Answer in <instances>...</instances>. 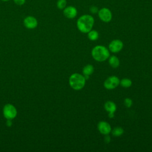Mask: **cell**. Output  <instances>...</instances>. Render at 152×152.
I'll list each match as a JSON object with an SVG mask.
<instances>
[{
	"instance_id": "cb8c5ba5",
	"label": "cell",
	"mask_w": 152,
	"mask_h": 152,
	"mask_svg": "<svg viewBox=\"0 0 152 152\" xmlns=\"http://www.w3.org/2000/svg\"><path fill=\"white\" fill-rule=\"evenodd\" d=\"M2 1H8L9 0H2Z\"/></svg>"
},
{
	"instance_id": "e0dca14e",
	"label": "cell",
	"mask_w": 152,
	"mask_h": 152,
	"mask_svg": "<svg viewBox=\"0 0 152 152\" xmlns=\"http://www.w3.org/2000/svg\"><path fill=\"white\" fill-rule=\"evenodd\" d=\"M66 0H59L57 2V6L59 9H63L66 6Z\"/></svg>"
},
{
	"instance_id": "8fae6325",
	"label": "cell",
	"mask_w": 152,
	"mask_h": 152,
	"mask_svg": "<svg viewBox=\"0 0 152 152\" xmlns=\"http://www.w3.org/2000/svg\"><path fill=\"white\" fill-rule=\"evenodd\" d=\"M93 71H94V68H93V66L91 64L86 65L83 69V73L86 80L88 78L89 75L93 74Z\"/></svg>"
},
{
	"instance_id": "4fadbf2b",
	"label": "cell",
	"mask_w": 152,
	"mask_h": 152,
	"mask_svg": "<svg viewBox=\"0 0 152 152\" xmlns=\"http://www.w3.org/2000/svg\"><path fill=\"white\" fill-rule=\"evenodd\" d=\"M109 64L113 68H118L120 64L119 59L115 55L109 57Z\"/></svg>"
},
{
	"instance_id": "5b68a950",
	"label": "cell",
	"mask_w": 152,
	"mask_h": 152,
	"mask_svg": "<svg viewBox=\"0 0 152 152\" xmlns=\"http://www.w3.org/2000/svg\"><path fill=\"white\" fill-rule=\"evenodd\" d=\"M120 83L119 79L115 75L108 77L104 81V87L108 90L114 89L117 87Z\"/></svg>"
},
{
	"instance_id": "9a60e30c",
	"label": "cell",
	"mask_w": 152,
	"mask_h": 152,
	"mask_svg": "<svg viewBox=\"0 0 152 152\" xmlns=\"http://www.w3.org/2000/svg\"><path fill=\"white\" fill-rule=\"evenodd\" d=\"M112 134L115 137H119L124 134V129L121 127L114 128L112 131Z\"/></svg>"
},
{
	"instance_id": "30bf717a",
	"label": "cell",
	"mask_w": 152,
	"mask_h": 152,
	"mask_svg": "<svg viewBox=\"0 0 152 152\" xmlns=\"http://www.w3.org/2000/svg\"><path fill=\"white\" fill-rule=\"evenodd\" d=\"M77 10L73 7H68L64 9V14L68 18H73L77 15Z\"/></svg>"
},
{
	"instance_id": "ba28073f",
	"label": "cell",
	"mask_w": 152,
	"mask_h": 152,
	"mask_svg": "<svg viewBox=\"0 0 152 152\" xmlns=\"http://www.w3.org/2000/svg\"><path fill=\"white\" fill-rule=\"evenodd\" d=\"M99 16L104 22H109L112 19V13L110 11L106 8L101 9L99 11Z\"/></svg>"
},
{
	"instance_id": "44dd1931",
	"label": "cell",
	"mask_w": 152,
	"mask_h": 152,
	"mask_svg": "<svg viewBox=\"0 0 152 152\" xmlns=\"http://www.w3.org/2000/svg\"><path fill=\"white\" fill-rule=\"evenodd\" d=\"M90 11L93 13H96L97 12V8L96 7H92L90 8Z\"/></svg>"
},
{
	"instance_id": "3957f363",
	"label": "cell",
	"mask_w": 152,
	"mask_h": 152,
	"mask_svg": "<svg viewBox=\"0 0 152 152\" xmlns=\"http://www.w3.org/2000/svg\"><path fill=\"white\" fill-rule=\"evenodd\" d=\"M84 76L78 73L72 74L69 78V84L71 87L75 90H80L82 89L86 84Z\"/></svg>"
},
{
	"instance_id": "5bb4252c",
	"label": "cell",
	"mask_w": 152,
	"mask_h": 152,
	"mask_svg": "<svg viewBox=\"0 0 152 152\" xmlns=\"http://www.w3.org/2000/svg\"><path fill=\"white\" fill-rule=\"evenodd\" d=\"M88 37L90 40L94 41L96 40L99 37V33L96 30H90L88 32Z\"/></svg>"
},
{
	"instance_id": "603a6c76",
	"label": "cell",
	"mask_w": 152,
	"mask_h": 152,
	"mask_svg": "<svg viewBox=\"0 0 152 152\" xmlns=\"http://www.w3.org/2000/svg\"><path fill=\"white\" fill-rule=\"evenodd\" d=\"M7 125L8 126H10L12 125V122H11V119H7Z\"/></svg>"
},
{
	"instance_id": "ac0fdd59",
	"label": "cell",
	"mask_w": 152,
	"mask_h": 152,
	"mask_svg": "<svg viewBox=\"0 0 152 152\" xmlns=\"http://www.w3.org/2000/svg\"><path fill=\"white\" fill-rule=\"evenodd\" d=\"M124 104L126 107H130L132 105V100L130 98H126L124 99Z\"/></svg>"
},
{
	"instance_id": "ffe728a7",
	"label": "cell",
	"mask_w": 152,
	"mask_h": 152,
	"mask_svg": "<svg viewBox=\"0 0 152 152\" xmlns=\"http://www.w3.org/2000/svg\"><path fill=\"white\" fill-rule=\"evenodd\" d=\"M104 142H105L106 143H107V144H108V143L110 142V136L109 135V134L105 135V137H104Z\"/></svg>"
},
{
	"instance_id": "7a4b0ae2",
	"label": "cell",
	"mask_w": 152,
	"mask_h": 152,
	"mask_svg": "<svg viewBox=\"0 0 152 152\" xmlns=\"http://www.w3.org/2000/svg\"><path fill=\"white\" fill-rule=\"evenodd\" d=\"M91 55L96 61L103 62L109 58L110 53L108 49L105 46L97 45L92 49Z\"/></svg>"
},
{
	"instance_id": "9c48e42d",
	"label": "cell",
	"mask_w": 152,
	"mask_h": 152,
	"mask_svg": "<svg viewBox=\"0 0 152 152\" xmlns=\"http://www.w3.org/2000/svg\"><path fill=\"white\" fill-rule=\"evenodd\" d=\"M37 21L36 18L33 16H28L24 20V24L25 27L29 29H33L37 26Z\"/></svg>"
},
{
	"instance_id": "7c38bea8",
	"label": "cell",
	"mask_w": 152,
	"mask_h": 152,
	"mask_svg": "<svg viewBox=\"0 0 152 152\" xmlns=\"http://www.w3.org/2000/svg\"><path fill=\"white\" fill-rule=\"evenodd\" d=\"M104 109L108 112H114L116 110L115 103L112 101H107L104 103Z\"/></svg>"
},
{
	"instance_id": "6da1fadb",
	"label": "cell",
	"mask_w": 152,
	"mask_h": 152,
	"mask_svg": "<svg viewBox=\"0 0 152 152\" xmlns=\"http://www.w3.org/2000/svg\"><path fill=\"white\" fill-rule=\"evenodd\" d=\"M94 24V18L89 15H84L80 17L77 20V26L78 30L83 33L89 32Z\"/></svg>"
},
{
	"instance_id": "277c9868",
	"label": "cell",
	"mask_w": 152,
	"mask_h": 152,
	"mask_svg": "<svg viewBox=\"0 0 152 152\" xmlns=\"http://www.w3.org/2000/svg\"><path fill=\"white\" fill-rule=\"evenodd\" d=\"M3 114L7 119L11 120L15 118L17 114V111L14 106L11 104H7L3 108Z\"/></svg>"
},
{
	"instance_id": "2e32d148",
	"label": "cell",
	"mask_w": 152,
	"mask_h": 152,
	"mask_svg": "<svg viewBox=\"0 0 152 152\" xmlns=\"http://www.w3.org/2000/svg\"><path fill=\"white\" fill-rule=\"evenodd\" d=\"M122 87L124 88H128L132 85V81L129 78H123L120 81L119 83Z\"/></svg>"
},
{
	"instance_id": "d6986e66",
	"label": "cell",
	"mask_w": 152,
	"mask_h": 152,
	"mask_svg": "<svg viewBox=\"0 0 152 152\" xmlns=\"http://www.w3.org/2000/svg\"><path fill=\"white\" fill-rule=\"evenodd\" d=\"M14 1L16 4L19 5H23L25 3L26 0H14Z\"/></svg>"
},
{
	"instance_id": "7402d4cb",
	"label": "cell",
	"mask_w": 152,
	"mask_h": 152,
	"mask_svg": "<svg viewBox=\"0 0 152 152\" xmlns=\"http://www.w3.org/2000/svg\"><path fill=\"white\" fill-rule=\"evenodd\" d=\"M115 113L114 112H109V114H108V116L110 118H113L115 116Z\"/></svg>"
},
{
	"instance_id": "8992f818",
	"label": "cell",
	"mask_w": 152,
	"mask_h": 152,
	"mask_svg": "<svg viewBox=\"0 0 152 152\" xmlns=\"http://www.w3.org/2000/svg\"><path fill=\"white\" fill-rule=\"evenodd\" d=\"M124 46L123 42L118 39H115L110 42L109 45V49L113 53H118L120 52Z\"/></svg>"
},
{
	"instance_id": "52a82bcc",
	"label": "cell",
	"mask_w": 152,
	"mask_h": 152,
	"mask_svg": "<svg viewBox=\"0 0 152 152\" xmlns=\"http://www.w3.org/2000/svg\"><path fill=\"white\" fill-rule=\"evenodd\" d=\"M97 129L103 135H107L111 132L112 128L110 124L106 121H100L97 125Z\"/></svg>"
}]
</instances>
